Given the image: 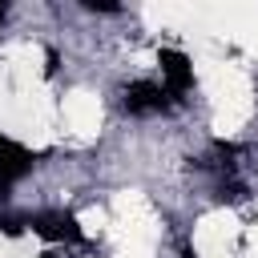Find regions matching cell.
<instances>
[{"label":"cell","instance_id":"6da1fadb","mask_svg":"<svg viewBox=\"0 0 258 258\" xmlns=\"http://www.w3.org/2000/svg\"><path fill=\"white\" fill-rule=\"evenodd\" d=\"M157 64H161V77H165V97L169 101H181L189 89H194V64H189V56L185 52H177V48H161L157 52Z\"/></svg>","mask_w":258,"mask_h":258},{"label":"cell","instance_id":"7a4b0ae2","mask_svg":"<svg viewBox=\"0 0 258 258\" xmlns=\"http://www.w3.org/2000/svg\"><path fill=\"white\" fill-rule=\"evenodd\" d=\"M28 230L40 234L44 242H85L81 222H77L73 214H64V210H44V214L28 218Z\"/></svg>","mask_w":258,"mask_h":258},{"label":"cell","instance_id":"3957f363","mask_svg":"<svg viewBox=\"0 0 258 258\" xmlns=\"http://www.w3.org/2000/svg\"><path fill=\"white\" fill-rule=\"evenodd\" d=\"M121 105H125V113L145 117V113H161V109L169 105V97H165V89H161L157 81H133V85H125Z\"/></svg>","mask_w":258,"mask_h":258},{"label":"cell","instance_id":"277c9868","mask_svg":"<svg viewBox=\"0 0 258 258\" xmlns=\"http://www.w3.org/2000/svg\"><path fill=\"white\" fill-rule=\"evenodd\" d=\"M32 161H36L32 149H24V145L12 141V137H0V189H8L12 181H20V177L32 169Z\"/></svg>","mask_w":258,"mask_h":258},{"label":"cell","instance_id":"5b68a950","mask_svg":"<svg viewBox=\"0 0 258 258\" xmlns=\"http://www.w3.org/2000/svg\"><path fill=\"white\" fill-rule=\"evenodd\" d=\"M85 8H93V12H117L113 0H85Z\"/></svg>","mask_w":258,"mask_h":258},{"label":"cell","instance_id":"8992f818","mask_svg":"<svg viewBox=\"0 0 258 258\" xmlns=\"http://www.w3.org/2000/svg\"><path fill=\"white\" fill-rule=\"evenodd\" d=\"M4 12H8V4H0V20H4Z\"/></svg>","mask_w":258,"mask_h":258},{"label":"cell","instance_id":"52a82bcc","mask_svg":"<svg viewBox=\"0 0 258 258\" xmlns=\"http://www.w3.org/2000/svg\"><path fill=\"white\" fill-rule=\"evenodd\" d=\"M181 258H194V250H185V254H181Z\"/></svg>","mask_w":258,"mask_h":258},{"label":"cell","instance_id":"ba28073f","mask_svg":"<svg viewBox=\"0 0 258 258\" xmlns=\"http://www.w3.org/2000/svg\"><path fill=\"white\" fill-rule=\"evenodd\" d=\"M44 258H56V254H44Z\"/></svg>","mask_w":258,"mask_h":258}]
</instances>
